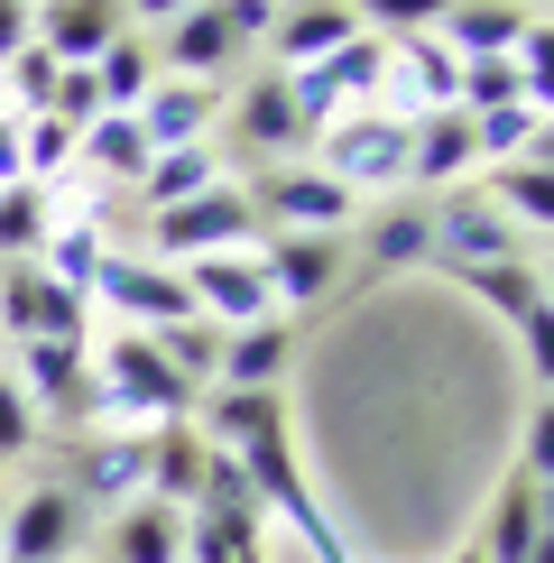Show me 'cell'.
Listing matches in <instances>:
<instances>
[{
    "mask_svg": "<svg viewBox=\"0 0 554 563\" xmlns=\"http://www.w3.org/2000/svg\"><path fill=\"white\" fill-rule=\"evenodd\" d=\"M268 231L250 213V185H203V195L167 203V213H148V260L157 268H195V260H231V250H259Z\"/></svg>",
    "mask_w": 554,
    "mask_h": 563,
    "instance_id": "1",
    "label": "cell"
},
{
    "mask_svg": "<svg viewBox=\"0 0 554 563\" xmlns=\"http://www.w3.org/2000/svg\"><path fill=\"white\" fill-rule=\"evenodd\" d=\"M84 499L65 481H29L0 499V563H84Z\"/></svg>",
    "mask_w": 554,
    "mask_h": 563,
    "instance_id": "2",
    "label": "cell"
},
{
    "mask_svg": "<svg viewBox=\"0 0 554 563\" xmlns=\"http://www.w3.org/2000/svg\"><path fill=\"white\" fill-rule=\"evenodd\" d=\"M314 148H323V176H333L342 195H388V185H407V121L398 111H342Z\"/></svg>",
    "mask_w": 554,
    "mask_h": 563,
    "instance_id": "3",
    "label": "cell"
},
{
    "mask_svg": "<svg viewBox=\"0 0 554 563\" xmlns=\"http://www.w3.org/2000/svg\"><path fill=\"white\" fill-rule=\"evenodd\" d=\"M0 342H92V296H65L29 260L0 268Z\"/></svg>",
    "mask_w": 554,
    "mask_h": 563,
    "instance_id": "4",
    "label": "cell"
},
{
    "mask_svg": "<svg viewBox=\"0 0 554 563\" xmlns=\"http://www.w3.org/2000/svg\"><path fill=\"white\" fill-rule=\"evenodd\" d=\"M92 305H111V314H121V333H167V323L195 314L185 277L157 268V260H130V250H111V260L92 268Z\"/></svg>",
    "mask_w": 554,
    "mask_h": 563,
    "instance_id": "5",
    "label": "cell"
},
{
    "mask_svg": "<svg viewBox=\"0 0 554 563\" xmlns=\"http://www.w3.org/2000/svg\"><path fill=\"white\" fill-rule=\"evenodd\" d=\"M65 489L84 499V518L92 508H130V499H148V434H130V426H102V434H84L75 443V472H65Z\"/></svg>",
    "mask_w": 554,
    "mask_h": 563,
    "instance_id": "6",
    "label": "cell"
},
{
    "mask_svg": "<svg viewBox=\"0 0 554 563\" xmlns=\"http://www.w3.org/2000/svg\"><path fill=\"white\" fill-rule=\"evenodd\" d=\"M176 277H185V296H195V314L213 323V333H241V323H268V314H277V287H268L259 250L195 260V268H176Z\"/></svg>",
    "mask_w": 554,
    "mask_h": 563,
    "instance_id": "7",
    "label": "cell"
},
{
    "mask_svg": "<svg viewBox=\"0 0 554 563\" xmlns=\"http://www.w3.org/2000/svg\"><path fill=\"white\" fill-rule=\"evenodd\" d=\"M259 268L277 287V314L287 305H323L342 287V268H352V241L342 231H277V241H259Z\"/></svg>",
    "mask_w": 554,
    "mask_h": 563,
    "instance_id": "8",
    "label": "cell"
},
{
    "mask_svg": "<svg viewBox=\"0 0 554 563\" xmlns=\"http://www.w3.org/2000/svg\"><path fill=\"white\" fill-rule=\"evenodd\" d=\"M462 92V56L444 37H398L388 46V84H379V111H398V121H425V111H453Z\"/></svg>",
    "mask_w": 554,
    "mask_h": 563,
    "instance_id": "9",
    "label": "cell"
},
{
    "mask_svg": "<svg viewBox=\"0 0 554 563\" xmlns=\"http://www.w3.org/2000/svg\"><path fill=\"white\" fill-rule=\"evenodd\" d=\"M250 213H259V231H342L352 222V195L323 167H268L250 185Z\"/></svg>",
    "mask_w": 554,
    "mask_h": 563,
    "instance_id": "10",
    "label": "cell"
},
{
    "mask_svg": "<svg viewBox=\"0 0 554 563\" xmlns=\"http://www.w3.org/2000/svg\"><path fill=\"white\" fill-rule=\"evenodd\" d=\"M138 139L157 148H203V139H222V84H185V75H157L148 92H138Z\"/></svg>",
    "mask_w": 554,
    "mask_h": 563,
    "instance_id": "11",
    "label": "cell"
},
{
    "mask_svg": "<svg viewBox=\"0 0 554 563\" xmlns=\"http://www.w3.org/2000/svg\"><path fill=\"white\" fill-rule=\"evenodd\" d=\"M19 351V397L37 407V426L46 416H92V342H10Z\"/></svg>",
    "mask_w": 554,
    "mask_h": 563,
    "instance_id": "12",
    "label": "cell"
},
{
    "mask_svg": "<svg viewBox=\"0 0 554 563\" xmlns=\"http://www.w3.org/2000/svg\"><path fill=\"white\" fill-rule=\"evenodd\" d=\"M425 231H434V260H444V268H499V260H518V222H508L490 195H444V213H425Z\"/></svg>",
    "mask_w": 554,
    "mask_h": 563,
    "instance_id": "13",
    "label": "cell"
},
{
    "mask_svg": "<svg viewBox=\"0 0 554 563\" xmlns=\"http://www.w3.org/2000/svg\"><path fill=\"white\" fill-rule=\"evenodd\" d=\"M157 75H185V84H222L231 65L250 56L241 37H231V19H222V0H195V10L176 19V29H157Z\"/></svg>",
    "mask_w": 554,
    "mask_h": 563,
    "instance_id": "14",
    "label": "cell"
},
{
    "mask_svg": "<svg viewBox=\"0 0 554 563\" xmlns=\"http://www.w3.org/2000/svg\"><path fill=\"white\" fill-rule=\"evenodd\" d=\"M222 121H231V148H250V157H268V167H287L296 157V102H287V75H250L241 92L222 102Z\"/></svg>",
    "mask_w": 554,
    "mask_h": 563,
    "instance_id": "15",
    "label": "cell"
},
{
    "mask_svg": "<svg viewBox=\"0 0 554 563\" xmlns=\"http://www.w3.org/2000/svg\"><path fill=\"white\" fill-rule=\"evenodd\" d=\"M480 563H545V481L536 472H508L490 499V527L472 536Z\"/></svg>",
    "mask_w": 554,
    "mask_h": 563,
    "instance_id": "16",
    "label": "cell"
},
{
    "mask_svg": "<svg viewBox=\"0 0 554 563\" xmlns=\"http://www.w3.org/2000/svg\"><path fill=\"white\" fill-rule=\"evenodd\" d=\"M121 29H130L121 0H37L29 10V46H46L56 65H92Z\"/></svg>",
    "mask_w": 554,
    "mask_h": 563,
    "instance_id": "17",
    "label": "cell"
},
{
    "mask_svg": "<svg viewBox=\"0 0 554 563\" xmlns=\"http://www.w3.org/2000/svg\"><path fill=\"white\" fill-rule=\"evenodd\" d=\"M480 157H472V111H425V121H407V185H425V195H444L462 185Z\"/></svg>",
    "mask_w": 554,
    "mask_h": 563,
    "instance_id": "18",
    "label": "cell"
},
{
    "mask_svg": "<svg viewBox=\"0 0 554 563\" xmlns=\"http://www.w3.org/2000/svg\"><path fill=\"white\" fill-rule=\"evenodd\" d=\"M342 37H361L352 29V0H287L277 29H268V56H277V75H296V65H323Z\"/></svg>",
    "mask_w": 554,
    "mask_h": 563,
    "instance_id": "19",
    "label": "cell"
},
{
    "mask_svg": "<svg viewBox=\"0 0 554 563\" xmlns=\"http://www.w3.org/2000/svg\"><path fill=\"white\" fill-rule=\"evenodd\" d=\"M296 361V314H268V323H241V333H222V369L213 388H277Z\"/></svg>",
    "mask_w": 554,
    "mask_h": 563,
    "instance_id": "20",
    "label": "cell"
},
{
    "mask_svg": "<svg viewBox=\"0 0 554 563\" xmlns=\"http://www.w3.org/2000/svg\"><path fill=\"white\" fill-rule=\"evenodd\" d=\"M102 563H185V508H157V499L111 508V527H102Z\"/></svg>",
    "mask_w": 554,
    "mask_h": 563,
    "instance_id": "21",
    "label": "cell"
},
{
    "mask_svg": "<svg viewBox=\"0 0 554 563\" xmlns=\"http://www.w3.org/2000/svg\"><path fill=\"white\" fill-rule=\"evenodd\" d=\"M203 462H213V443L195 434V416H176V426H148V499H157V508H195Z\"/></svg>",
    "mask_w": 554,
    "mask_h": 563,
    "instance_id": "22",
    "label": "cell"
},
{
    "mask_svg": "<svg viewBox=\"0 0 554 563\" xmlns=\"http://www.w3.org/2000/svg\"><path fill=\"white\" fill-rule=\"evenodd\" d=\"M111 260V222H92V213H56V231L37 241V277H56L65 296H92V268Z\"/></svg>",
    "mask_w": 554,
    "mask_h": 563,
    "instance_id": "23",
    "label": "cell"
},
{
    "mask_svg": "<svg viewBox=\"0 0 554 563\" xmlns=\"http://www.w3.org/2000/svg\"><path fill=\"white\" fill-rule=\"evenodd\" d=\"M527 19H545V10H518V0H453L434 37H444L453 56H508Z\"/></svg>",
    "mask_w": 554,
    "mask_h": 563,
    "instance_id": "24",
    "label": "cell"
},
{
    "mask_svg": "<svg viewBox=\"0 0 554 563\" xmlns=\"http://www.w3.org/2000/svg\"><path fill=\"white\" fill-rule=\"evenodd\" d=\"M545 102H499V111H472V157L480 167H518V157H545Z\"/></svg>",
    "mask_w": 554,
    "mask_h": 563,
    "instance_id": "25",
    "label": "cell"
},
{
    "mask_svg": "<svg viewBox=\"0 0 554 563\" xmlns=\"http://www.w3.org/2000/svg\"><path fill=\"white\" fill-rule=\"evenodd\" d=\"M296 75H306V65H296ZM323 75V92H333L342 111H379V84H388V37H342L333 56L314 65Z\"/></svg>",
    "mask_w": 554,
    "mask_h": 563,
    "instance_id": "26",
    "label": "cell"
},
{
    "mask_svg": "<svg viewBox=\"0 0 554 563\" xmlns=\"http://www.w3.org/2000/svg\"><path fill=\"white\" fill-rule=\"evenodd\" d=\"M203 185H222V139H203V148H157L148 176H138V195H148V213H167V203L203 195Z\"/></svg>",
    "mask_w": 554,
    "mask_h": 563,
    "instance_id": "27",
    "label": "cell"
},
{
    "mask_svg": "<svg viewBox=\"0 0 554 563\" xmlns=\"http://www.w3.org/2000/svg\"><path fill=\"white\" fill-rule=\"evenodd\" d=\"M75 167L111 176V185H138V176H148V139H138V121H130V111H102V121L75 139Z\"/></svg>",
    "mask_w": 554,
    "mask_h": 563,
    "instance_id": "28",
    "label": "cell"
},
{
    "mask_svg": "<svg viewBox=\"0 0 554 563\" xmlns=\"http://www.w3.org/2000/svg\"><path fill=\"white\" fill-rule=\"evenodd\" d=\"M157 84V46L138 37V29H121L102 46V56H92V92H102V111H138V92Z\"/></svg>",
    "mask_w": 554,
    "mask_h": 563,
    "instance_id": "29",
    "label": "cell"
},
{
    "mask_svg": "<svg viewBox=\"0 0 554 563\" xmlns=\"http://www.w3.org/2000/svg\"><path fill=\"white\" fill-rule=\"evenodd\" d=\"M462 277H472V296L490 305V314H508L518 333H527V323H545V277H536V268L499 260V268H462Z\"/></svg>",
    "mask_w": 554,
    "mask_h": 563,
    "instance_id": "30",
    "label": "cell"
},
{
    "mask_svg": "<svg viewBox=\"0 0 554 563\" xmlns=\"http://www.w3.org/2000/svg\"><path fill=\"white\" fill-rule=\"evenodd\" d=\"M490 203L518 231H545L554 222V185H545V157H518V167H490Z\"/></svg>",
    "mask_w": 554,
    "mask_h": 563,
    "instance_id": "31",
    "label": "cell"
},
{
    "mask_svg": "<svg viewBox=\"0 0 554 563\" xmlns=\"http://www.w3.org/2000/svg\"><path fill=\"white\" fill-rule=\"evenodd\" d=\"M56 231L46 185H0V260H37V241Z\"/></svg>",
    "mask_w": 554,
    "mask_h": 563,
    "instance_id": "32",
    "label": "cell"
},
{
    "mask_svg": "<svg viewBox=\"0 0 554 563\" xmlns=\"http://www.w3.org/2000/svg\"><path fill=\"white\" fill-rule=\"evenodd\" d=\"M416 260H434L425 213H379V222L361 231V268H416Z\"/></svg>",
    "mask_w": 554,
    "mask_h": 563,
    "instance_id": "33",
    "label": "cell"
},
{
    "mask_svg": "<svg viewBox=\"0 0 554 563\" xmlns=\"http://www.w3.org/2000/svg\"><path fill=\"white\" fill-rule=\"evenodd\" d=\"M444 10H453V0H352V29H361V37H388V46H398V37H425V29H444Z\"/></svg>",
    "mask_w": 554,
    "mask_h": 563,
    "instance_id": "34",
    "label": "cell"
},
{
    "mask_svg": "<svg viewBox=\"0 0 554 563\" xmlns=\"http://www.w3.org/2000/svg\"><path fill=\"white\" fill-rule=\"evenodd\" d=\"M56 75H65V65L46 56V46H19V56L0 65V92H10V111H19V121H29V111H46V102H56Z\"/></svg>",
    "mask_w": 554,
    "mask_h": 563,
    "instance_id": "35",
    "label": "cell"
},
{
    "mask_svg": "<svg viewBox=\"0 0 554 563\" xmlns=\"http://www.w3.org/2000/svg\"><path fill=\"white\" fill-rule=\"evenodd\" d=\"M37 453V407L19 397V379L0 369V462H29Z\"/></svg>",
    "mask_w": 554,
    "mask_h": 563,
    "instance_id": "36",
    "label": "cell"
},
{
    "mask_svg": "<svg viewBox=\"0 0 554 563\" xmlns=\"http://www.w3.org/2000/svg\"><path fill=\"white\" fill-rule=\"evenodd\" d=\"M46 111H56L65 130H92V121H102V92H92V65H65V75H56V102H46Z\"/></svg>",
    "mask_w": 554,
    "mask_h": 563,
    "instance_id": "37",
    "label": "cell"
},
{
    "mask_svg": "<svg viewBox=\"0 0 554 563\" xmlns=\"http://www.w3.org/2000/svg\"><path fill=\"white\" fill-rule=\"evenodd\" d=\"M508 65H518V84H527V92L545 102V65H554V37H545V19H527V29H518V46H508Z\"/></svg>",
    "mask_w": 554,
    "mask_h": 563,
    "instance_id": "38",
    "label": "cell"
},
{
    "mask_svg": "<svg viewBox=\"0 0 554 563\" xmlns=\"http://www.w3.org/2000/svg\"><path fill=\"white\" fill-rule=\"evenodd\" d=\"M277 10H287V0H222V19H231V37H241V46H268Z\"/></svg>",
    "mask_w": 554,
    "mask_h": 563,
    "instance_id": "39",
    "label": "cell"
},
{
    "mask_svg": "<svg viewBox=\"0 0 554 563\" xmlns=\"http://www.w3.org/2000/svg\"><path fill=\"white\" fill-rule=\"evenodd\" d=\"M185 10H195V0H121V19H130L138 37H148V29H176Z\"/></svg>",
    "mask_w": 554,
    "mask_h": 563,
    "instance_id": "40",
    "label": "cell"
},
{
    "mask_svg": "<svg viewBox=\"0 0 554 563\" xmlns=\"http://www.w3.org/2000/svg\"><path fill=\"white\" fill-rule=\"evenodd\" d=\"M29 46V0H0V65Z\"/></svg>",
    "mask_w": 554,
    "mask_h": 563,
    "instance_id": "41",
    "label": "cell"
},
{
    "mask_svg": "<svg viewBox=\"0 0 554 563\" xmlns=\"http://www.w3.org/2000/svg\"><path fill=\"white\" fill-rule=\"evenodd\" d=\"M0 185H29L19 176V111L10 102H0Z\"/></svg>",
    "mask_w": 554,
    "mask_h": 563,
    "instance_id": "42",
    "label": "cell"
},
{
    "mask_svg": "<svg viewBox=\"0 0 554 563\" xmlns=\"http://www.w3.org/2000/svg\"><path fill=\"white\" fill-rule=\"evenodd\" d=\"M453 563H480V545H462V554H453Z\"/></svg>",
    "mask_w": 554,
    "mask_h": 563,
    "instance_id": "43",
    "label": "cell"
},
{
    "mask_svg": "<svg viewBox=\"0 0 554 563\" xmlns=\"http://www.w3.org/2000/svg\"><path fill=\"white\" fill-rule=\"evenodd\" d=\"M518 10H545V0H518Z\"/></svg>",
    "mask_w": 554,
    "mask_h": 563,
    "instance_id": "44",
    "label": "cell"
},
{
    "mask_svg": "<svg viewBox=\"0 0 554 563\" xmlns=\"http://www.w3.org/2000/svg\"><path fill=\"white\" fill-rule=\"evenodd\" d=\"M29 10H37V0H29Z\"/></svg>",
    "mask_w": 554,
    "mask_h": 563,
    "instance_id": "45",
    "label": "cell"
}]
</instances>
